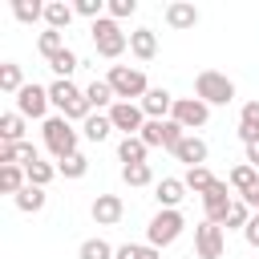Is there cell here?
Listing matches in <instances>:
<instances>
[{
	"label": "cell",
	"instance_id": "cell-5",
	"mask_svg": "<svg viewBox=\"0 0 259 259\" xmlns=\"http://www.w3.org/2000/svg\"><path fill=\"white\" fill-rule=\"evenodd\" d=\"M89 32H93L97 53H101V57H109V61H113V57H121V53H125V45H130V36L121 32V24H117L113 16L93 20V28H89Z\"/></svg>",
	"mask_w": 259,
	"mask_h": 259
},
{
	"label": "cell",
	"instance_id": "cell-7",
	"mask_svg": "<svg viewBox=\"0 0 259 259\" xmlns=\"http://www.w3.org/2000/svg\"><path fill=\"white\" fill-rule=\"evenodd\" d=\"M170 117H174L182 130H198V125H206V121H210V105H206V101H198V97H178Z\"/></svg>",
	"mask_w": 259,
	"mask_h": 259
},
{
	"label": "cell",
	"instance_id": "cell-1",
	"mask_svg": "<svg viewBox=\"0 0 259 259\" xmlns=\"http://www.w3.org/2000/svg\"><path fill=\"white\" fill-rule=\"evenodd\" d=\"M49 101L61 109L65 121H81V125H85V117L93 113L89 101H85V93H81L73 81H53V85H49Z\"/></svg>",
	"mask_w": 259,
	"mask_h": 259
},
{
	"label": "cell",
	"instance_id": "cell-31",
	"mask_svg": "<svg viewBox=\"0 0 259 259\" xmlns=\"http://www.w3.org/2000/svg\"><path fill=\"white\" fill-rule=\"evenodd\" d=\"M77 65H81V61H77V53H73V49H65V53H57V57L49 61V69L57 73V81H69V73H73Z\"/></svg>",
	"mask_w": 259,
	"mask_h": 259
},
{
	"label": "cell",
	"instance_id": "cell-34",
	"mask_svg": "<svg viewBox=\"0 0 259 259\" xmlns=\"http://www.w3.org/2000/svg\"><path fill=\"white\" fill-rule=\"evenodd\" d=\"M85 170H89V158L77 150L73 158H65V162H57V174H65V178H85Z\"/></svg>",
	"mask_w": 259,
	"mask_h": 259
},
{
	"label": "cell",
	"instance_id": "cell-26",
	"mask_svg": "<svg viewBox=\"0 0 259 259\" xmlns=\"http://www.w3.org/2000/svg\"><path fill=\"white\" fill-rule=\"evenodd\" d=\"M40 206H45V186H32V182H28V186L16 194V210H24V214H36Z\"/></svg>",
	"mask_w": 259,
	"mask_h": 259
},
{
	"label": "cell",
	"instance_id": "cell-40",
	"mask_svg": "<svg viewBox=\"0 0 259 259\" xmlns=\"http://www.w3.org/2000/svg\"><path fill=\"white\" fill-rule=\"evenodd\" d=\"M243 239H247V243H251V247L259 251V214H251V223L243 227Z\"/></svg>",
	"mask_w": 259,
	"mask_h": 259
},
{
	"label": "cell",
	"instance_id": "cell-37",
	"mask_svg": "<svg viewBox=\"0 0 259 259\" xmlns=\"http://www.w3.org/2000/svg\"><path fill=\"white\" fill-rule=\"evenodd\" d=\"M113 259H162V251H158V247H150V243H146V247L125 243V247H117V255H113Z\"/></svg>",
	"mask_w": 259,
	"mask_h": 259
},
{
	"label": "cell",
	"instance_id": "cell-30",
	"mask_svg": "<svg viewBox=\"0 0 259 259\" xmlns=\"http://www.w3.org/2000/svg\"><path fill=\"white\" fill-rule=\"evenodd\" d=\"M0 142H24V117L20 113H4L0 117Z\"/></svg>",
	"mask_w": 259,
	"mask_h": 259
},
{
	"label": "cell",
	"instance_id": "cell-27",
	"mask_svg": "<svg viewBox=\"0 0 259 259\" xmlns=\"http://www.w3.org/2000/svg\"><path fill=\"white\" fill-rule=\"evenodd\" d=\"M36 49H40V57H45V61H53L57 53H65V32L45 28V32H40V40H36Z\"/></svg>",
	"mask_w": 259,
	"mask_h": 259
},
{
	"label": "cell",
	"instance_id": "cell-22",
	"mask_svg": "<svg viewBox=\"0 0 259 259\" xmlns=\"http://www.w3.org/2000/svg\"><path fill=\"white\" fill-rule=\"evenodd\" d=\"M85 101H89V109H113L117 101H113V89H109V81H89V89H85Z\"/></svg>",
	"mask_w": 259,
	"mask_h": 259
},
{
	"label": "cell",
	"instance_id": "cell-13",
	"mask_svg": "<svg viewBox=\"0 0 259 259\" xmlns=\"http://www.w3.org/2000/svg\"><path fill=\"white\" fill-rule=\"evenodd\" d=\"M174 101H178V97H170L166 89H150L138 105H142L146 121H166V113H174Z\"/></svg>",
	"mask_w": 259,
	"mask_h": 259
},
{
	"label": "cell",
	"instance_id": "cell-9",
	"mask_svg": "<svg viewBox=\"0 0 259 259\" xmlns=\"http://www.w3.org/2000/svg\"><path fill=\"white\" fill-rule=\"evenodd\" d=\"M109 121H113V130H125V138H138L142 125H146V113H142L138 101H117L109 109Z\"/></svg>",
	"mask_w": 259,
	"mask_h": 259
},
{
	"label": "cell",
	"instance_id": "cell-12",
	"mask_svg": "<svg viewBox=\"0 0 259 259\" xmlns=\"http://www.w3.org/2000/svg\"><path fill=\"white\" fill-rule=\"evenodd\" d=\"M89 214H93V223H97V227H117V223H121V214H125V202H121L117 194H97V198H93V206H89Z\"/></svg>",
	"mask_w": 259,
	"mask_h": 259
},
{
	"label": "cell",
	"instance_id": "cell-39",
	"mask_svg": "<svg viewBox=\"0 0 259 259\" xmlns=\"http://www.w3.org/2000/svg\"><path fill=\"white\" fill-rule=\"evenodd\" d=\"M73 8H77V16H89V20H101V8H105V4H101V0H77Z\"/></svg>",
	"mask_w": 259,
	"mask_h": 259
},
{
	"label": "cell",
	"instance_id": "cell-32",
	"mask_svg": "<svg viewBox=\"0 0 259 259\" xmlns=\"http://www.w3.org/2000/svg\"><path fill=\"white\" fill-rule=\"evenodd\" d=\"M251 214H255V210H251L247 202H239V198H235V202H231V210H227V219H223V227H231V231H243V227L251 223Z\"/></svg>",
	"mask_w": 259,
	"mask_h": 259
},
{
	"label": "cell",
	"instance_id": "cell-42",
	"mask_svg": "<svg viewBox=\"0 0 259 259\" xmlns=\"http://www.w3.org/2000/svg\"><path fill=\"white\" fill-rule=\"evenodd\" d=\"M243 202H247V206H251V210H255V214H259V182H255V190H251V194H247V198H243Z\"/></svg>",
	"mask_w": 259,
	"mask_h": 259
},
{
	"label": "cell",
	"instance_id": "cell-19",
	"mask_svg": "<svg viewBox=\"0 0 259 259\" xmlns=\"http://www.w3.org/2000/svg\"><path fill=\"white\" fill-rule=\"evenodd\" d=\"M24 186H28V170H24V166H0V190H4V194L16 198Z\"/></svg>",
	"mask_w": 259,
	"mask_h": 259
},
{
	"label": "cell",
	"instance_id": "cell-23",
	"mask_svg": "<svg viewBox=\"0 0 259 259\" xmlns=\"http://www.w3.org/2000/svg\"><path fill=\"white\" fill-rule=\"evenodd\" d=\"M81 130H85V138H89V142H105V138H109V130H113V121H109V113H89Z\"/></svg>",
	"mask_w": 259,
	"mask_h": 259
},
{
	"label": "cell",
	"instance_id": "cell-8",
	"mask_svg": "<svg viewBox=\"0 0 259 259\" xmlns=\"http://www.w3.org/2000/svg\"><path fill=\"white\" fill-rule=\"evenodd\" d=\"M194 251H198V259H219V255L227 251L223 227H219V223H198V227H194Z\"/></svg>",
	"mask_w": 259,
	"mask_h": 259
},
{
	"label": "cell",
	"instance_id": "cell-20",
	"mask_svg": "<svg viewBox=\"0 0 259 259\" xmlns=\"http://www.w3.org/2000/svg\"><path fill=\"white\" fill-rule=\"evenodd\" d=\"M73 16H77V8H73V4H61V0L45 4V20H49V28H57V32H65Z\"/></svg>",
	"mask_w": 259,
	"mask_h": 259
},
{
	"label": "cell",
	"instance_id": "cell-29",
	"mask_svg": "<svg viewBox=\"0 0 259 259\" xmlns=\"http://www.w3.org/2000/svg\"><path fill=\"white\" fill-rule=\"evenodd\" d=\"M12 16L20 24H36L45 16V4H36V0H12Z\"/></svg>",
	"mask_w": 259,
	"mask_h": 259
},
{
	"label": "cell",
	"instance_id": "cell-3",
	"mask_svg": "<svg viewBox=\"0 0 259 259\" xmlns=\"http://www.w3.org/2000/svg\"><path fill=\"white\" fill-rule=\"evenodd\" d=\"M109 89H113V97H121V101H142L146 93H150V85H146V73L142 69H130V65H113L109 69Z\"/></svg>",
	"mask_w": 259,
	"mask_h": 259
},
{
	"label": "cell",
	"instance_id": "cell-2",
	"mask_svg": "<svg viewBox=\"0 0 259 259\" xmlns=\"http://www.w3.org/2000/svg\"><path fill=\"white\" fill-rule=\"evenodd\" d=\"M194 97L206 101V105H231L235 101V81L227 73H214V69H202L194 77Z\"/></svg>",
	"mask_w": 259,
	"mask_h": 259
},
{
	"label": "cell",
	"instance_id": "cell-35",
	"mask_svg": "<svg viewBox=\"0 0 259 259\" xmlns=\"http://www.w3.org/2000/svg\"><path fill=\"white\" fill-rule=\"evenodd\" d=\"M24 170H28V182H32V186H49V182L57 178V166H53V162H32V166H24Z\"/></svg>",
	"mask_w": 259,
	"mask_h": 259
},
{
	"label": "cell",
	"instance_id": "cell-33",
	"mask_svg": "<svg viewBox=\"0 0 259 259\" xmlns=\"http://www.w3.org/2000/svg\"><path fill=\"white\" fill-rule=\"evenodd\" d=\"M0 89H4V93H20V89H24L20 65H12V61H8V65H0Z\"/></svg>",
	"mask_w": 259,
	"mask_h": 259
},
{
	"label": "cell",
	"instance_id": "cell-15",
	"mask_svg": "<svg viewBox=\"0 0 259 259\" xmlns=\"http://www.w3.org/2000/svg\"><path fill=\"white\" fill-rule=\"evenodd\" d=\"M170 154H174L178 162H186V166H202L210 150H206V142H202V138H194V134H186V138H182V142H178V146H174Z\"/></svg>",
	"mask_w": 259,
	"mask_h": 259
},
{
	"label": "cell",
	"instance_id": "cell-24",
	"mask_svg": "<svg viewBox=\"0 0 259 259\" xmlns=\"http://www.w3.org/2000/svg\"><path fill=\"white\" fill-rule=\"evenodd\" d=\"M146 154H150V146H146L142 138H121V146H117V158H121L125 166H134V162H146Z\"/></svg>",
	"mask_w": 259,
	"mask_h": 259
},
{
	"label": "cell",
	"instance_id": "cell-17",
	"mask_svg": "<svg viewBox=\"0 0 259 259\" xmlns=\"http://www.w3.org/2000/svg\"><path fill=\"white\" fill-rule=\"evenodd\" d=\"M182 198H186V182H182V178H162V182H158V202H162V210H178Z\"/></svg>",
	"mask_w": 259,
	"mask_h": 259
},
{
	"label": "cell",
	"instance_id": "cell-18",
	"mask_svg": "<svg viewBox=\"0 0 259 259\" xmlns=\"http://www.w3.org/2000/svg\"><path fill=\"white\" fill-rule=\"evenodd\" d=\"M239 138H243V146L259 138V101H247L239 109Z\"/></svg>",
	"mask_w": 259,
	"mask_h": 259
},
{
	"label": "cell",
	"instance_id": "cell-16",
	"mask_svg": "<svg viewBox=\"0 0 259 259\" xmlns=\"http://www.w3.org/2000/svg\"><path fill=\"white\" fill-rule=\"evenodd\" d=\"M130 53H134L138 61H154V57H158V32H154V28L130 32Z\"/></svg>",
	"mask_w": 259,
	"mask_h": 259
},
{
	"label": "cell",
	"instance_id": "cell-11",
	"mask_svg": "<svg viewBox=\"0 0 259 259\" xmlns=\"http://www.w3.org/2000/svg\"><path fill=\"white\" fill-rule=\"evenodd\" d=\"M49 105H53V101H49V89H40V85H24V89L16 93V113H20V117H45Z\"/></svg>",
	"mask_w": 259,
	"mask_h": 259
},
{
	"label": "cell",
	"instance_id": "cell-6",
	"mask_svg": "<svg viewBox=\"0 0 259 259\" xmlns=\"http://www.w3.org/2000/svg\"><path fill=\"white\" fill-rule=\"evenodd\" d=\"M186 231V219H182V210H158L154 219H150V227H146V239H150V247H170L178 235Z\"/></svg>",
	"mask_w": 259,
	"mask_h": 259
},
{
	"label": "cell",
	"instance_id": "cell-25",
	"mask_svg": "<svg viewBox=\"0 0 259 259\" xmlns=\"http://www.w3.org/2000/svg\"><path fill=\"white\" fill-rule=\"evenodd\" d=\"M182 182H186V190H194V194H206V190H210V186H214L219 178H214V174H210L206 166H190Z\"/></svg>",
	"mask_w": 259,
	"mask_h": 259
},
{
	"label": "cell",
	"instance_id": "cell-4",
	"mask_svg": "<svg viewBox=\"0 0 259 259\" xmlns=\"http://www.w3.org/2000/svg\"><path fill=\"white\" fill-rule=\"evenodd\" d=\"M40 130H45V146H49V154H53L57 162H65V158L77 154V130H73L65 117H49Z\"/></svg>",
	"mask_w": 259,
	"mask_h": 259
},
{
	"label": "cell",
	"instance_id": "cell-38",
	"mask_svg": "<svg viewBox=\"0 0 259 259\" xmlns=\"http://www.w3.org/2000/svg\"><path fill=\"white\" fill-rule=\"evenodd\" d=\"M138 12V0H109V16L113 20H125V16H134Z\"/></svg>",
	"mask_w": 259,
	"mask_h": 259
},
{
	"label": "cell",
	"instance_id": "cell-21",
	"mask_svg": "<svg viewBox=\"0 0 259 259\" xmlns=\"http://www.w3.org/2000/svg\"><path fill=\"white\" fill-rule=\"evenodd\" d=\"M227 182H231V190H239V194L247 198V194L255 190V182H259V170L243 162V166H235V170H231V178H227Z\"/></svg>",
	"mask_w": 259,
	"mask_h": 259
},
{
	"label": "cell",
	"instance_id": "cell-14",
	"mask_svg": "<svg viewBox=\"0 0 259 259\" xmlns=\"http://www.w3.org/2000/svg\"><path fill=\"white\" fill-rule=\"evenodd\" d=\"M166 24H170L174 32H186V28L198 24V8L186 4V0H174V4H166Z\"/></svg>",
	"mask_w": 259,
	"mask_h": 259
},
{
	"label": "cell",
	"instance_id": "cell-28",
	"mask_svg": "<svg viewBox=\"0 0 259 259\" xmlns=\"http://www.w3.org/2000/svg\"><path fill=\"white\" fill-rule=\"evenodd\" d=\"M121 182H125V186H150V182H154V170H150V162L121 166Z\"/></svg>",
	"mask_w": 259,
	"mask_h": 259
},
{
	"label": "cell",
	"instance_id": "cell-10",
	"mask_svg": "<svg viewBox=\"0 0 259 259\" xmlns=\"http://www.w3.org/2000/svg\"><path fill=\"white\" fill-rule=\"evenodd\" d=\"M231 202H235V198H231V182H223V178H219V182H214V186L202 194V206H206V223H219V227H223V219H227Z\"/></svg>",
	"mask_w": 259,
	"mask_h": 259
},
{
	"label": "cell",
	"instance_id": "cell-36",
	"mask_svg": "<svg viewBox=\"0 0 259 259\" xmlns=\"http://www.w3.org/2000/svg\"><path fill=\"white\" fill-rule=\"evenodd\" d=\"M117 251L105 243V239H85L81 243V259H113Z\"/></svg>",
	"mask_w": 259,
	"mask_h": 259
},
{
	"label": "cell",
	"instance_id": "cell-41",
	"mask_svg": "<svg viewBox=\"0 0 259 259\" xmlns=\"http://www.w3.org/2000/svg\"><path fill=\"white\" fill-rule=\"evenodd\" d=\"M247 166H255V170H259V138H255V142H247Z\"/></svg>",
	"mask_w": 259,
	"mask_h": 259
}]
</instances>
